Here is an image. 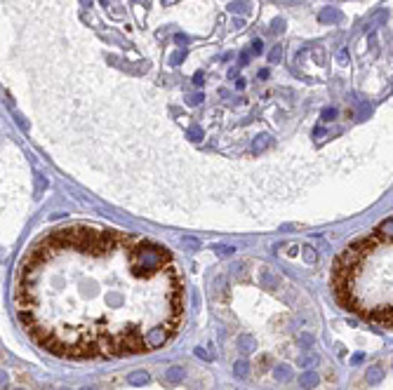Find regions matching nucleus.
Listing matches in <instances>:
<instances>
[{
	"instance_id": "obj_1",
	"label": "nucleus",
	"mask_w": 393,
	"mask_h": 390,
	"mask_svg": "<svg viewBox=\"0 0 393 390\" xmlns=\"http://www.w3.org/2000/svg\"><path fill=\"white\" fill-rule=\"evenodd\" d=\"M318 383H320V378H318L316 371H306V374H301V376H299V386H301L304 390H313Z\"/></svg>"
},
{
	"instance_id": "obj_2",
	"label": "nucleus",
	"mask_w": 393,
	"mask_h": 390,
	"mask_svg": "<svg viewBox=\"0 0 393 390\" xmlns=\"http://www.w3.org/2000/svg\"><path fill=\"white\" fill-rule=\"evenodd\" d=\"M259 284H262V289H275V287H278V277H275L271 271L264 268V271L259 273Z\"/></svg>"
},
{
	"instance_id": "obj_3",
	"label": "nucleus",
	"mask_w": 393,
	"mask_h": 390,
	"mask_svg": "<svg viewBox=\"0 0 393 390\" xmlns=\"http://www.w3.org/2000/svg\"><path fill=\"white\" fill-rule=\"evenodd\" d=\"M365 381H368V383H381V381H384V367L372 365L368 369V374H365Z\"/></svg>"
},
{
	"instance_id": "obj_4",
	"label": "nucleus",
	"mask_w": 393,
	"mask_h": 390,
	"mask_svg": "<svg viewBox=\"0 0 393 390\" xmlns=\"http://www.w3.org/2000/svg\"><path fill=\"white\" fill-rule=\"evenodd\" d=\"M184 376H186V371L181 369V367H170L165 371V381L167 383H181L184 381Z\"/></svg>"
},
{
	"instance_id": "obj_5",
	"label": "nucleus",
	"mask_w": 393,
	"mask_h": 390,
	"mask_svg": "<svg viewBox=\"0 0 393 390\" xmlns=\"http://www.w3.org/2000/svg\"><path fill=\"white\" fill-rule=\"evenodd\" d=\"M254 343H257V341H254V336H252V334H240V336H238V348L245 355L254 350Z\"/></svg>"
},
{
	"instance_id": "obj_6",
	"label": "nucleus",
	"mask_w": 393,
	"mask_h": 390,
	"mask_svg": "<svg viewBox=\"0 0 393 390\" xmlns=\"http://www.w3.org/2000/svg\"><path fill=\"white\" fill-rule=\"evenodd\" d=\"M273 376L278 383H285V381H290L292 378V367L290 365H278L273 369Z\"/></svg>"
},
{
	"instance_id": "obj_7",
	"label": "nucleus",
	"mask_w": 393,
	"mask_h": 390,
	"mask_svg": "<svg viewBox=\"0 0 393 390\" xmlns=\"http://www.w3.org/2000/svg\"><path fill=\"white\" fill-rule=\"evenodd\" d=\"M148 381H151V376L146 371H132L127 376V383H132V386H146Z\"/></svg>"
},
{
	"instance_id": "obj_8",
	"label": "nucleus",
	"mask_w": 393,
	"mask_h": 390,
	"mask_svg": "<svg viewBox=\"0 0 393 390\" xmlns=\"http://www.w3.org/2000/svg\"><path fill=\"white\" fill-rule=\"evenodd\" d=\"M233 374L238 378H247L250 376V362H247V360H238V362L233 365Z\"/></svg>"
},
{
	"instance_id": "obj_9",
	"label": "nucleus",
	"mask_w": 393,
	"mask_h": 390,
	"mask_svg": "<svg viewBox=\"0 0 393 390\" xmlns=\"http://www.w3.org/2000/svg\"><path fill=\"white\" fill-rule=\"evenodd\" d=\"M269 146H271V137H266V134H264V137H259V139L254 141L252 148H254V153H262V151H266Z\"/></svg>"
},
{
	"instance_id": "obj_10",
	"label": "nucleus",
	"mask_w": 393,
	"mask_h": 390,
	"mask_svg": "<svg viewBox=\"0 0 393 390\" xmlns=\"http://www.w3.org/2000/svg\"><path fill=\"white\" fill-rule=\"evenodd\" d=\"M215 252L217 254H221V256H231V254L236 252V247H231V245H217Z\"/></svg>"
},
{
	"instance_id": "obj_11",
	"label": "nucleus",
	"mask_w": 393,
	"mask_h": 390,
	"mask_svg": "<svg viewBox=\"0 0 393 390\" xmlns=\"http://www.w3.org/2000/svg\"><path fill=\"white\" fill-rule=\"evenodd\" d=\"M318 362V355H304L301 360H299V367H311Z\"/></svg>"
},
{
	"instance_id": "obj_12",
	"label": "nucleus",
	"mask_w": 393,
	"mask_h": 390,
	"mask_svg": "<svg viewBox=\"0 0 393 390\" xmlns=\"http://www.w3.org/2000/svg\"><path fill=\"white\" fill-rule=\"evenodd\" d=\"M299 343H301V348H311V345H313V336H311V334H301V336H299Z\"/></svg>"
},
{
	"instance_id": "obj_13",
	"label": "nucleus",
	"mask_w": 393,
	"mask_h": 390,
	"mask_svg": "<svg viewBox=\"0 0 393 390\" xmlns=\"http://www.w3.org/2000/svg\"><path fill=\"white\" fill-rule=\"evenodd\" d=\"M304 259H306V263H316V249L313 247H304Z\"/></svg>"
},
{
	"instance_id": "obj_14",
	"label": "nucleus",
	"mask_w": 393,
	"mask_h": 390,
	"mask_svg": "<svg viewBox=\"0 0 393 390\" xmlns=\"http://www.w3.org/2000/svg\"><path fill=\"white\" fill-rule=\"evenodd\" d=\"M200 137H203V132L198 130V127H191V130H189V139H191V141H198Z\"/></svg>"
},
{
	"instance_id": "obj_15",
	"label": "nucleus",
	"mask_w": 393,
	"mask_h": 390,
	"mask_svg": "<svg viewBox=\"0 0 393 390\" xmlns=\"http://www.w3.org/2000/svg\"><path fill=\"white\" fill-rule=\"evenodd\" d=\"M327 19H339V12H330V10H325V12L320 14V22H327Z\"/></svg>"
},
{
	"instance_id": "obj_16",
	"label": "nucleus",
	"mask_w": 393,
	"mask_h": 390,
	"mask_svg": "<svg viewBox=\"0 0 393 390\" xmlns=\"http://www.w3.org/2000/svg\"><path fill=\"white\" fill-rule=\"evenodd\" d=\"M334 115H337V111H334V108H325V111H322V120H332Z\"/></svg>"
},
{
	"instance_id": "obj_17",
	"label": "nucleus",
	"mask_w": 393,
	"mask_h": 390,
	"mask_svg": "<svg viewBox=\"0 0 393 390\" xmlns=\"http://www.w3.org/2000/svg\"><path fill=\"white\" fill-rule=\"evenodd\" d=\"M231 12H245V5H243V2H233V5H231Z\"/></svg>"
},
{
	"instance_id": "obj_18",
	"label": "nucleus",
	"mask_w": 393,
	"mask_h": 390,
	"mask_svg": "<svg viewBox=\"0 0 393 390\" xmlns=\"http://www.w3.org/2000/svg\"><path fill=\"white\" fill-rule=\"evenodd\" d=\"M196 355H198V357H203V360H210V353H207L205 348H196Z\"/></svg>"
},
{
	"instance_id": "obj_19",
	"label": "nucleus",
	"mask_w": 393,
	"mask_h": 390,
	"mask_svg": "<svg viewBox=\"0 0 393 390\" xmlns=\"http://www.w3.org/2000/svg\"><path fill=\"white\" fill-rule=\"evenodd\" d=\"M262 40H254V43H252V52H257V54H259V52H262Z\"/></svg>"
},
{
	"instance_id": "obj_20",
	"label": "nucleus",
	"mask_w": 393,
	"mask_h": 390,
	"mask_svg": "<svg viewBox=\"0 0 393 390\" xmlns=\"http://www.w3.org/2000/svg\"><path fill=\"white\" fill-rule=\"evenodd\" d=\"M193 83H196V85H203V73H196V75H193Z\"/></svg>"
},
{
	"instance_id": "obj_21",
	"label": "nucleus",
	"mask_w": 393,
	"mask_h": 390,
	"mask_svg": "<svg viewBox=\"0 0 393 390\" xmlns=\"http://www.w3.org/2000/svg\"><path fill=\"white\" fill-rule=\"evenodd\" d=\"M278 59H280V49L275 47L273 52H271V61H278Z\"/></svg>"
},
{
	"instance_id": "obj_22",
	"label": "nucleus",
	"mask_w": 393,
	"mask_h": 390,
	"mask_svg": "<svg viewBox=\"0 0 393 390\" xmlns=\"http://www.w3.org/2000/svg\"><path fill=\"white\" fill-rule=\"evenodd\" d=\"M351 362H353V365H358V362H363V355H360V353H358V355H353V360H351Z\"/></svg>"
},
{
	"instance_id": "obj_23",
	"label": "nucleus",
	"mask_w": 393,
	"mask_h": 390,
	"mask_svg": "<svg viewBox=\"0 0 393 390\" xmlns=\"http://www.w3.org/2000/svg\"><path fill=\"white\" fill-rule=\"evenodd\" d=\"M5 383H7V376H5V374H2V371H0V388H2V386H5Z\"/></svg>"
},
{
	"instance_id": "obj_24",
	"label": "nucleus",
	"mask_w": 393,
	"mask_h": 390,
	"mask_svg": "<svg viewBox=\"0 0 393 390\" xmlns=\"http://www.w3.org/2000/svg\"><path fill=\"white\" fill-rule=\"evenodd\" d=\"M83 390H95V388H83Z\"/></svg>"
},
{
	"instance_id": "obj_25",
	"label": "nucleus",
	"mask_w": 393,
	"mask_h": 390,
	"mask_svg": "<svg viewBox=\"0 0 393 390\" xmlns=\"http://www.w3.org/2000/svg\"><path fill=\"white\" fill-rule=\"evenodd\" d=\"M61 390H66V388H61Z\"/></svg>"
}]
</instances>
